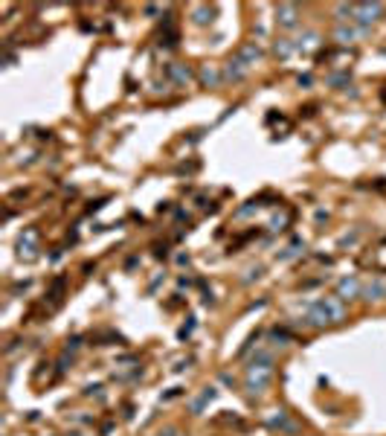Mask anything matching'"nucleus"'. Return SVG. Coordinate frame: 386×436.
Here are the masks:
<instances>
[{"instance_id": "12", "label": "nucleus", "mask_w": 386, "mask_h": 436, "mask_svg": "<svg viewBox=\"0 0 386 436\" xmlns=\"http://www.w3.org/2000/svg\"><path fill=\"white\" fill-rule=\"evenodd\" d=\"M291 44H288V41H279V44H276V53H279V56H288V53H291Z\"/></svg>"}, {"instance_id": "2", "label": "nucleus", "mask_w": 386, "mask_h": 436, "mask_svg": "<svg viewBox=\"0 0 386 436\" xmlns=\"http://www.w3.org/2000/svg\"><path fill=\"white\" fill-rule=\"evenodd\" d=\"M363 294L360 282L354 279V276H349V279H343V282L337 285V297L340 300H357V297Z\"/></svg>"}, {"instance_id": "9", "label": "nucleus", "mask_w": 386, "mask_h": 436, "mask_svg": "<svg viewBox=\"0 0 386 436\" xmlns=\"http://www.w3.org/2000/svg\"><path fill=\"white\" fill-rule=\"evenodd\" d=\"M212 399H215V390H203V393H200V399L198 401H195V404H192V410H195V413H198L200 410V407H203V404H206V401H212Z\"/></svg>"}, {"instance_id": "10", "label": "nucleus", "mask_w": 386, "mask_h": 436, "mask_svg": "<svg viewBox=\"0 0 386 436\" xmlns=\"http://www.w3.org/2000/svg\"><path fill=\"white\" fill-rule=\"evenodd\" d=\"M172 76H175L177 82H189V79H192V73H189V67H177V64L172 67Z\"/></svg>"}, {"instance_id": "5", "label": "nucleus", "mask_w": 386, "mask_h": 436, "mask_svg": "<svg viewBox=\"0 0 386 436\" xmlns=\"http://www.w3.org/2000/svg\"><path fill=\"white\" fill-rule=\"evenodd\" d=\"M244 73H247V64L241 59H235V61H230V64L224 67V79H233V82H238V79H244Z\"/></svg>"}, {"instance_id": "4", "label": "nucleus", "mask_w": 386, "mask_h": 436, "mask_svg": "<svg viewBox=\"0 0 386 436\" xmlns=\"http://www.w3.org/2000/svg\"><path fill=\"white\" fill-rule=\"evenodd\" d=\"M363 297H366L369 303H374V300H383V297H386V282H380V279H372V282L363 288Z\"/></svg>"}, {"instance_id": "8", "label": "nucleus", "mask_w": 386, "mask_h": 436, "mask_svg": "<svg viewBox=\"0 0 386 436\" xmlns=\"http://www.w3.org/2000/svg\"><path fill=\"white\" fill-rule=\"evenodd\" d=\"M270 424H273V427H282V430H293V424L288 422V416L282 410H279V416H270Z\"/></svg>"}, {"instance_id": "11", "label": "nucleus", "mask_w": 386, "mask_h": 436, "mask_svg": "<svg viewBox=\"0 0 386 436\" xmlns=\"http://www.w3.org/2000/svg\"><path fill=\"white\" fill-rule=\"evenodd\" d=\"M334 35H337V41H343V44H349V41H354V32H351V29H346V26H340V29L334 32Z\"/></svg>"}, {"instance_id": "13", "label": "nucleus", "mask_w": 386, "mask_h": 436, "mask_svg": "<svg viewBox=\"0 0 386 436\" xmlns=\"http://www.w3.org/2000/svg\"><path fill=\"white\" fill-rule=\"evenodd\" d=\"M215 79H218V76H215V70H209V67H206V70H203V82H206V84H212Z\"/></svg>"}, {"instance_id": "6", "label": "nucleus", "mask_w": 386, "mask_h": 436, "mask_svg": "<svg viewBox=\"0 0 386 436\" xmlns=\"http://www.w3.org/2000/svg\"><path fill=\"white\" fill-rule=\"evenodd\" d=\"M238 59L244 61L247 67H253V64L261 59V50H258L256 44H244V47H241V53H238Z\"/></svg>"}, {"instance_id": "7", "label": "nucleus", "mask_w": 386, "mask_h": 436, "mask_svg": "<svg viewBox=\"0 0 386 436\" xmlns=\"http://www.w3.org/2000/svg\"><path fill=\"white\" fill-rule=\"evenodd\" d=\"M279 21L285 26H293V24H296V6H279Z\"/></svg>"}, {"instance_id": "3", "label": "nucleus", "mask_w": 386, "mask_h": 436, "mask_svg": "<svg viewBox=\"0 0 386 436\" xmlns=\"http://www.w3.org/2000/svg\"><path fill=\"white\" fill-rule=\"evenodd\" d=\"M380 12H383V6H380V3H363V6H354V15L360 18L363 24H372Z\"/></svg>"}, {"instance_id": "14", "label": "nucleus", "mask_w": 386, "mask_h": 436, "mask_svg": "<svg viewBox=\"0 0 386 436\" xmlns=\"http://www.w3.org/2000/svg\"><path fill=\"white\" fill-rule=\"evenodd\" d=\"M160 436H175V430H166V433H160Z\"/></svg>"}, {"instance_id": "1", "label": "nucleus", "mask_w": 386, "mask_h": 436, "mask_svg": "<svg viewBox=\"0 0 386 436\" xmlns=\"http://www.w3.org/2000/svg\"><path fill=\"white\" fill-rule=\"evenodd\" d=\"M270 384V364H253L247 366V390L253 393V396H258V393H264Z\"/></svg>"}]
</instances>
